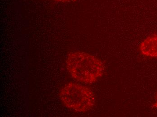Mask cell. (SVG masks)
<instances>
[{
  "mask_svg": "<svg viewBox=\"0 0 157 117\" xmlns=\"http://www.w3.org/2000/svg\"><path fill=\"white\" fill-rule=\"evenodd\" d=\"M66 66L72 78L81 83H94L103 75L104 67L101 60L86 52H73L66 60Z\"/></svg>",
  "mask_w": 157,
  "mask_h": 117,
  "instance_id": "1",
  "label": "cell"
},
{
  "mask_svg": "<svg viewBox=\"0 0 157 117\" xmlns=\"http://www.w3.org/2000/svg\"><path fill=\"white\" fill-rule=\"evenodd\" d=\"M59 97L65 106L76 112L84 113L90 110L95 104L93 92L78 84H67L61 89Z\"/></svg>",
  "mask_w": 157,
  "mask_h": 117,
  "instance_id": "2",
  "label": "cell"
},
{
  "mask_svg": "<svg viewBox=\"0 0 157 117\" xmlns=\"http://www.w3.org/2000/svg\"><path fill=\"white\" fill-rule=\"evenodd\" d=\"M139 50L143 56L157 58V34L146 38L140 44Z\"/></svg>",
  "mask_w": 157,
  "mask_h": 117,
  "instance_id": "3",
  "label": "cell"
},
{
  "mask_svg": "<svg viewBox=\"0 0 157 117\" xmlns=\"http://www.w3.org/2000/svg\"><path fill=\"white\" fill-rule=\"evenodd\" d=\"M54 1H56V2H60L67 3L75 2V1H77V0H54Z\"/></svg>",
  "mask_w": 157,
  "mask_h": 117,
  "instance_id": "4",
  "label": "cell"
},
{
  "mask_svg": "<svg viewBox=\"0 0 157 117\" xmlns=\"http://www.w3.org/2000/svg\"><path fill=\"white\" fill-rule=\"evenodd\" d=\"M154 106L155 108H157V92L155 97V103H154Z\"/></svg>",
  "mask_w": 157,
  "mask_h": 117,
  "instance_id": "5",
  "label": "cell"
}]
</instances>
